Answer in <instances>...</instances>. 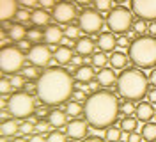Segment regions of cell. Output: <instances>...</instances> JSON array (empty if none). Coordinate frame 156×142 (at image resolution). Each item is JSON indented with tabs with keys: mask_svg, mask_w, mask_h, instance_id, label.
Listing matches in <instances>:
<instances>
[{
	"mask_svg": "<svg viewBox=\"0 0 156 142\" xmlns=\"http://www.w3.org/2000/svg\"><path fill=\"white\" fill-rule=\"evenodd\" d=\"M73 93V78L60 67H50L37 78V98L43 105H60L69 100Z\"/></svg>",
	"mask_w": 156,
	"mask_h": 142,
	"instance_id": "cell-1",
	"label": "cell"
},
{
	"mask_svg": "<svg viewBox=\"0 0 156 142\" xmlns=\"http://www.w3.org/2000/svg\"><path fill=\"white\" fill-rule=\"evenodd\" d=\"M119 110H121V105H119L117 96L108 91L92 93L83 105V115L87 119L89 126H92L96 130L110 128L115 123Z\"/></svg>",
	"mask_w": 156,
	"mask_h": 142,
	"instance_id": "cell-2",
	"label": "cell"
},
{
	"mask_svg": "<svg viewBox=\"0 0 156 142\" xmlns=\"http://www.w3.org/2000/svg\"><path fill=\"white\" fill-rule=\"evenodd\" d=\"M149 80L142 71H138L135 67H129L126 71H122L121 76L117 78V91L128 101H136L142 100L149 93Z\"/></svg>",
	"mask_w": 156,
	"mask_h": 142,
	"instance_id": "cell-3",
	"label": "cell"
},
{
	"mask_svg": "<svg viewBox=\"0 0 156 142\" xmlns=\"http://www.w3.org/2000/svg\"><path fill=\"white\" fill-rule=\"evenodd\" d=\"M128 57L138 67H144V69L154 67L156 66V38H153V36L136 38L128 48Z\"/></svg>",
	"mask_w": 156,
	"mask_h": 142,
	"instance_id": "cell-4",
	"label": "cell"
},
{
	"mask_svg": "<svg viewBox=\"0 0 156 142\" xmlns=\"http://www.w3.org/2000/svg\"><path fill=\"white\" fill-rule=\"evenodd\" d=\"M7 101H9L7 110L16 119H25V117L32 115L36 110V103L29 93H14Z\"/></svg>",
	"mask_w": 156,
	"mask_h": 142,
	"instance_id": "cell-5",
	"label": "cell"
},
{
	"mask_svg": "<svg viewBox=\"0 0 156 142\" xmlns=\"http://www.w3.org/2000/svg\"><path fill=\"white\" fill-rule=\"evenodd\" d=\"M23 62H25V55H23V52L20 48H14V46L2 48V52H0V66H2L4 73L14 75L16 71H20L23 67Z\"/></svg>",
	"mask_w": 156,
	"mask_h": 142,
	"instance_id": "cell-6",
	"label": "cell"
},
{
	"mask_svg": "<svg viewBox=\"0 0 156 142\" xmlns=\"http://www.w3.org/2000/svg\"><path fill=\"white\" fill-rule=\"evenodd\" d=\"M107 25L112 32H117V34H122V32L129 30V27L133 25L129 9H126V7H115V9H112L107 18Z\"/></svg>",
	"mask_w": 156,
	"mask_h": 142,
	"instance_id": "cell-7",
	"label": "cell"
},
{
	"mask_svg": "<svg viewBox=\"0 0 156 142\" xmlns=\"http://www.w3.org/2000/svg\"><path fill=\"white\" fill-rule=\"evenodd\" d=\"M131 9L140 20L156 21V0H131Z\"/></svg>",
	"mask_w": 156,
	"mask_h": 142,
	"instance_id": "cell-8",
	"label": "cell"
},
{
	"mask_svg": "<svg viewBox=\"0 0 156 142\" xmlns=\"http://www.w3.org/2000/svg\"><path fill=\"white\" fill-rule=\"evenodd\" d=\"M78 23H80V28L83 32H87V34H96V32H99V28H103L101 16L98 14L96 11H89V9L80 14Z\"/></svg>",
	"mask_w": 156,
	"mask_h": 142,
	"instance_id": "cell-9",
	"label": "cell"
},
{
	"mask_svg": "<svg viewBox=\"0 0 156 142\" xmlns=\"http://www.w3.org/2000/svg\"><path fill=\"white\" fill-rule=\"evenodd\" d=\"M29 60L37 67H44L51 62V48L44 45H34L29 50Z\"/></svg>",
	"mask_w": 156,
	"mask_h": 142,
	"instance_id": "cell-10",
	"label": "cell"
},
{
	"mask_svg": "<svg viewBox=\"0 0 156 142\" xmlns=\"http://www.w3.org/2000/svg\"><path fill=\"white\" fill-rule=\"evenodd\" d=\"M75 14H76V9L69 2H60L53 7V18L57 20L58 23H69L75 18Z\"/></svg>",
	"mask_w": 156,
	"mask_h": 142,
	"instance_id": "cell-11",
	"label": "cell"
},
{
	"mask_svg": "<svg viewBox=\"0 0 156 142\" xmlns=\"http://www.w3.org/2000/svg\"><path fill=\"white\" fill-rule=\"evenodd\" d=\"M87 121H82V119H73L71 123H68V126H66V133H68L71 139H85L87 137Z\"/></svg>",
	"mask_w": 156,
	"mask_h": 142,
	"instance_id": "cell-12",
	"label": "cell"
},
{
	"mask_svg": "<svg viewBox=\"0 0 156 142\" xmlns=\"http://www.w3.org/2000/svg\"><path fill=\"white\" fill-rule=\"evenodd\" d=\"M156 115V110L153 108V103L151 101H142V103L136 105V112H135V117L142 123H149L153 117Z\"/></svg>",
	"mask_w": 156,
	"mask_h": 142,
	"instance_id": "cell-13",
	"label": "cell"
},
{
	"mask_svg": "<svg viewBox=\"0 0 156 142\" xmlns=\"http://www.w3.org/2000/svg\"><path fill=\"white\" fill-rule=\"evenodd\" d=\"M16 0H0V18L2 21H9L11 18H16Z\"/></svg>",
	"mask_w": 156,
	"mask_h": 142,
	"instance_id": "cell-14",
	"label": "cell"
},
{
	"mask_svg": "<svg viewBox=\"0 0 156 142\" xmlns=\"http://www.w3.org/2000/svg\"><path fill=\"white\" fill-rule=\"evenodd\" d=\"M98 46H99L101 52H112V50L117 46L115 36H114L112 32H103V34H99V38H98Z\"/></svg>",
	"mask_w": 156,
	"mask_h": 142,
	"instance_id": "cell-15",
	"label": "cell"
},
{
	"mask_svg": "<svg viewBox=\"0 0 156 142\" xmlns=\"http://www.w3.org/2000/svg\"><path fill=\"white\" fill-rule=\"evenodd\" d=\"M48 123L53 128H64V126H68V114L62 110H53L48 114Z\"/></svg>",
	"mask_w": 156,
	"mask_h": 142,
	"instance_id": "cell-16",
	"label": "cell"
},
{
	"mask_svg": "<svg viewBox=\"0 0 156 142\" xmlns=\"http://www.w3.org/2000/svg\"><path fill=\"white\" fill-rule=\"evenodd\" d=\"M44 39H46V43H50V46H55L57 43H60L62 39H64V34H62V30L55 25H51V27L46 28V32H44Z\"/></svg>",
	"mask_w": 156,
	"mask_h": 142,
	"instance_id": "cell-17",
	"label": "cell"
},
{
	"mask_svg": "<svg viewBox=\"0 0 156 142\" xmlns=\"http://www.w3.org/2000/svg\"><path fill=\"white\" fill-rule=\"evenodd\" d=\"M94 52V41L90 38H80L76 43V53L78 55H90Z\"/></svg>",
	"mask_w": 156,
	"mask_h": 142,
	"instance_id": "cell-18",
	"label": "cell"
},
{
	"mask_svg": "<svg viewBox=\"0 0 156 142\" xmlns=\"http://www.w3.org/2000/svg\"><path fill=\"white\" fill-rule=\"evenodd\" d=\"M98 82H99V85L112 87V85L115 84V73L112 69H108V67H103L99 71V75H98Z\"/></svg>",
	"mask_w": 156,
	"mask_h": 142,
	"instance_id": "cell-19",
	"label": "cell"
},
{
	"mask_svg": "<svg viewBox=\"0 0 156 142\" xmlns=\"http://www.w3.org/2000/svg\"><path fill=\"white\" fill-rule=\"evenodd\" d=\"M55 60L58 64H68L73 60V52L69 46H58L55 50Z\"/></svg>",
	"mask_w": 156,
	"mask_h": 142,
	"instance_id": "cell-20",
	"label": "cell"
},
{
	"mask_svg": "<svg viewBox=\"0 0 156 142\" xmlns=\"http://www.w3.org/2000/svg\"><path fill=\"white\" fill-rule=\"evenodd\" d=\"M16 132H20V126L16 124V119H5V121H2V126H0L2 137H11Z\"/></svg>",
	"mask_w": 156,
	"mask_h": 142,
	"instance_id": "cell-21",
	"label": "cell"
},
{
	"mask_svg": "<svg viewBox=\"0 0 156 142\" xmlns=\"http://www.w3.org/2000/svg\"><path fill=\"white\" fill-rule=\"evenodd\" d=\"M76 80L78 82H92V78H94V71H92V67L90 66H80L76 69Z\"/></svg>",
	"mask_w": 156,
	"mask_h": 142,
	"instance_id": "cell-22",
	"label": "cell"
},
{
	"mask_svg": "<svg viewBox=\"0 0 156 142\" xmlns=\"http://www.w3.org/2000/svg\"><path fill=\"white\" fill-rule=\"evenodd\" d=\"M48 21H50V14L46 13V9H37L32 13V23L34 25L41 27V25H46Z\"/></svg>",
	"mask_w": 156,
	"mask_h": 142,
	"instance_id": "cell-23",
	"label": "cell"
},
{
	"mask_svg": "<svg viewBox=\"0 0 156 142\" xmlns=\"http://www.w3.org/2000/svg\"><path fill=\"white\" fill-rule=\"evenodd\" d=\"M128 59L129 57L124 55L122 52H115V53H112V57H110V62H112V66L115 67V69H122V67H126Z\"/></svg>",
	"mask_w": 156,
	"mask_h": 142,
	"instance_id": "cell-24",
	"label": "cell"
},
{
	"mask_svg": "<svg viewBox=\"0 0 156 142\" xmlns=\"http://www.w3.org/2000/svg\"><path fill=\"white\" fill-rule=\"evenodd\" d=\"M25 36H27V28L23 25H12L9 28V39L12 41H23Z\"/></svg>",
	"mask_w": 156,
	"mask_h": 142,
	"instance_id": "cell-25",
	"label": "cell"
},
{
	"mask_svg": "<svg viewBox=\"0 0 156 142\" xmlns=\"http://www.w3.org/2000/svg\"><path fill=\"white\" fill-rule=\"evenodd\" d=\"M142 137L146 139L147 142H154L156 140V123H147L144 128H142Z\"/></svg>",
	"mask_w": 156,
	"mask_h": 142,
	"instance_id": "cell-26",
	"label": "cell"
},
{
	"mask_svg": "<svg viewBox=\"0 0 156 142\" xmlns=\"http://www.w3.org/2000/svg\"><path fill=\"white\" fill-rule=\"evenodd\" d=\"M82 112H83V107H82L80 101H69L66 105V114L71 115V117H78Z\"/></svg>",
	"mask_w": 156,
	"mask_h": 142,
	"instance_id": "cell-27",
	"label": "cell"
},
{
	"mask_svg": "<svg viewBox=\"0 0 156 142\" xmlns=\"http://www.w3.org/2000/svg\"><path fill=\"white\" fill-rule=\"evenodd\" d=\"M122 137V128H107V133H105V139L107 142H119Z\"/></svg>",
	"mask_w": 156,
	"mask_h": 142,
	"instance_id": "cell-28",
	"label": "cell"
},
{
	"mask_svg": "<svg viewBox=\"0 0 156 142\" xmlns=\"http://www.w3.org/2000/svg\"><path fill=\"white\" fill-rule=\"evenodd\" d=\"M136 124H138V119L129 115V117H124V119L121 121V128H122L124 132L131 133V132H135L136 130Z\"/></svg>",
	"mask_w": 156,
	"mask_h": 142,
	"instance_id": "cell-29",
	"label": "cell"
},
{
	"mask_svg": "<svg viewBox=\"0 0 156 142\" xmlns=\"http://www.w3.org/2000/svg\"><path fill=\"white\" fill-rule=\"evenodd\" d=\"M107 62H108V59H107V55H105V52H98V53H94L92 55V64L96 67H103L107 66Z\"/></svg>",
	"mask_w": 156,
	"mask_h": 142,
	"instance_id": "cell-30",
	"label": "cell"
},
{
	"mask_svg": "<svg viewBox=\"0 0 156 142\" xmlns=\"http://www.w3.org/2000/svg\"><path fill=\"white\" fill-rule=\"evenodd\" d=\"M121 112L126 114V117H129V115H133L136 112V107L133 105V101H126V103L121 105Z\"/></svg>",
	"mask_w": 156,
	"mask_h": 142,
	"instance_id": "cell-31",
	"label": "cell"
},
{
	"mask_svg": "<svg viewBox=\"0 0 156 142\" xmlns=\"http://www.w3.org/2000/svg\"><path fill=\"white\" fill-rule=\"evenodd\" d=\"M133 30H135L136 34H146L147 30H149V25L146 23V20H138L133 23Z\"/></svg>",
	"mask_w": 156,
	"mask_h": 142,
	"instance_id": "cell-32",
	"label": "cell"
},
{
	"mask_svg": "<svg viewBox=\"0 0 156 142\" xmlns=\"http://www.w3.org/2000/svg\"><path fill=\"white\" fill-rule=\"evenodd\" d=\"M34 130H36V124L32 123V121H25V123L20 124V132L23 133V135H32Z\"/></svg>",
	"mask_w": 156,
	"mask_h": 142,
	"instance_id": "cell-33",
	"label": "cell"
},
{
	"mask_svg": "<svg viewBox=\"0 0 156 142\" xmlns=\"http://www.w3.org/2000/svg\"><path fill=\"white\" fill-rule=\"evenodd\" d=\"M46 142H68V140H66V135L62 132H51L48 135Z\"/></svg>",
	"mask_w": 156,
	"mask_h": 142,
	"instance_id": "cell-34",
	"label": "cell"
},
{
	"mask_svg": "<svg viewBox=\"0 0 156 142\" xmlns=\"http://www.w3.org/2000/svg\"><path fill=\"white\" fill-rule=\"evenodd\" d=\"M94 4H96V9L101 13L110 11V7H112V0H94Z\"/></svg>",
	"mask_w": 156,
	"mask_h": 142,
	"instance_id": "cell-35",
	"label": "cell"
},
{
	"mask_svg": "<svg viewBox=\"0 0 156 142\" xmlns=\"http://www.w3.org/2000/svg\"><path fill=\"white\" fill-rule=\"evenodd\" d=\"M43 38H44V34H43L41 30H37V28H32V30L29 32V39L32 41V43H39Z\"/></svg>",
	"mask_w": 156,
	"mask_h": 142,
	"instance_id": "cell-36",
	"label": "cell"
},
{
	"mask_svg": "<svg viewBox=\"0 0 156 142\" xmlns=\"http://www.w3.org/2000/svg\"><path fill=\"white\" fill-rule=\"evenodd\" d=\"M11 89H14L12 84H11V80L9 78H2V80H0V91H2V94L11 93Z\"/></svg>",
	"mask_w": 156,
	"mask_h": 142,
	"instance_id": "cell-37",
	"label": "cell"
},
{
	"mask_svg": "<svg viewBox=\"0 0 156 142\" xmlns=\"http://www.w3.org/2000/svg\"><path fill=\"white\" fill-rule=\"evenodd\" d=\"M32 20V14H30L29 11H18L16 13V21H20V23H25V21H30Z\"/></svg>",
	"mask_w": 156,
	"mask_h": 142,
	"instance_id": "cell-38",
	"label": "cell"
},
{
	"mask_svg": "<svg viewBox=\"0 0 156 142\" xmlns=\"http://www.w3.org/2000/svg\"><path fill=\"white\" fill-rule=\"evenodd\" d=\"M9 80H11V84H12L14 89H18V87H23V85H25V78L20 76V75H12Z\"/></svg>",
	"mask_w": 156,
	"mask_h": 142,
	"instance_id": "cell-39",
	"label": "cell"
},
{
	"mask_svg": "<svg viewBox=\"0 0 156 142\" xmlns=\"http://www.w3.org/2000/svg\"><path fill=\"white\" fill-rule=\"evenodd\" d=\"M66 38H69V39H76L78 36H80V28H76V27H68L66 28V34H64Z\"/></svg>",
	"mask_w": 156,
	"mask_h": 142,
	"instance_id": "cell-40",
	"label": "cell"
},
{
	"mask_svg": "<svg viewBox=\"0 0 156 142\" xmlns=\"http://www.w3.org/2000/svg\"><path fill=\"white\" fill-rule=\"evenodd\" d=\"M48 126H51V124L46 123V121H37V123H36V130H37L39 133H44V132H48Z\"/></svg>",
	"mask_w": 156,
	"mask_h": 142,
	"instance_id": "cell-41",
	"label": "cell"
},
{
	"mask_svg": "<svg viewBox=\"0 0 156 142\" xmlns=\"http://www.w3.org/2000/svg\"><path fill=\"white\" fill-rule=\"evenodd\" d=\"M73 96H75V100H76V101H87V93H85V91H80V89H78V91H75V93H73Z\"/></svg>",
	"mask_w": 156,
	"mask_h": 142,
	"instance_id": "cell-42",
	"label": "cell"
},
{
	"mask_svg": "<svg viewBox=\"0 0 156 142\" xmlns=\"http://www.w3.org/2000/svg\"><path fill=\"white\" fill-rule=\"evenodd\" d=\"M117 46H119V48H129V38L121 36V38L117 39Z\"/></svg>",
	"mask_w": 156,
	"mask_h": 142,
	"instance_id": "cell-43",
	"label": "cell"
},
{
	"mask_svg": "<svg viewBox=\"0 0 156 142\" xmlns=\"http://www.w3.org/2000/svg\"><path fill=\"white\" fill-rule=\"evenodd\" d=\"M142 139H144L142 133H136V132H131L129 135H128V142H140Z\"/></svg>",
	"mask_w": 156,
	"mask_h": 142,
	"instance_id": "cell-44",
	"label": "cell"
},
{
	"mask_svg": "<svg viewBox=\"0 0 156 142\" xmlns=\"http://www.w3.org/2000/svg\"><path fill=\"white\" fill-rule=\"evenodd\" d=\"M23 89H25V91H27V93H29L30 96L34 94V93L37 94V84L34 85V84H30V82H29V84H25V85H23Z\"/></svg>",
	"mask_w": 156,
	"mask_h": 142,
	"instance_id": "cell-45",
	"label": "cell"
},
{
	"mask_svg": "<svg viewBox=\"0 0 156 142\" xmlns=\"http://www.w3.org/2000/svg\"><path fill=\"white\" fill-rule=\"evenodd\" d=\"M39 4H41L43 9H50V7H55V5H57L55 0H39Z\"/></svg>",
	"mask_w": 156,
	"mask_h": 142,
	"instance_id": "cell-46",
	"label": "cell"
},
{
	"mask_svg": "<svg viewBox=\"0 0 156 142\" xmlns=\"http://www.w3.org/2000/svg\"><path fill=\"white\" fill-rule=\"evenodd\" d=\"M23 75H25V78L32 80V78H36V76H37V73H36V69H34V67H27V69L23 71Z\"/></svg>",
	"mask_w": 156,
	"mask_h": 142,
	"instance_id": "cell-47",
	"label": "cell"
},
{
	"mask_svg": "<svg viewBox=\"0 0 156 142\" xmlns=\"http://www.w3.org/2000/svg\"><path fill=\"white\" fill-rule=\"evenodd\" d=\"M147 100H149L151 103H156V87H154V89H151V91L147 93Z\"/></svg>",
	"mask_w": 156,
	"mask_h": 142,
	"instance_id": "cell-48",
	"label": "cell"
},
{
	"mask_svg": "<svg viewBox=\"0 0 156 142\" xmlns=\"http://www.w3.org/2000/svg\"><path fill=\"white\" fill-rule=\"evenodd\" d=\"M29 142H44V139H43V135H41V133H37V135H30Z\"/></svg>",
	"mask_w": 156,
	"mask_h": 142,
	"instance_id": "cell-49",
	"label": "cell"
},
{
	"mask_svg": "<svg viewBox=\"0 0 156 142\" xmlns=\"http://www.w3.org/2000/svg\"><path fill=\"white\" fill-rule=\"evenodd\" d=\"M20 2H21L25 7H32V5H36V4H37L39 0H20Z\"/></svg>",
	"mask_w": 156,
	"mask_h": 142,
	"instance_id": "cell-50",
	"label": "cell"
},
{
	"mask_svg": "<svg viewBox=\"0 0 156 142\" xmlns=\"http://www.w3.org/2000/svg\"><path fill=\"white\" fill-rule=\"evenodd\" d=\"M83 142H107V139H101V137H87Z\"/></svg>",
	"mask_w": 156,
	"mask_h": 142,
	"instance_id": "cell-51",
	"label": "cell"
},
{
	"mask_svg": "<svg viewBox=\"0 0 156 142\" xmlns=\"http://www.w3.org/2000/svg\"><path fill=\"white\" fill-rule=\"evenodd\" d=\"M149 82H151V85H154L156 87V69L151 71V75H149Z\"/></svg>",
	"mask_w": 156,
	"mask_h": 142,
	"instance_id": "cell-52",
	"label": "cell"
},
{
	"mask_svg": "<svg viewBox=\"0 0 156 142\" xmlns=\"http://www.w3.org/2000/svg\"><path fill=\"white\" fill-rule=\"evenodd\" d=\"M20 50L23 52V50H30V45L27 41H20Z\"/></svg>",
	"mask_w": 156,
	"mask_h": 142,
	"instance_id": "cell-53",
	"label": "cell"
},
{
	"mask_svg": "<svg viewBox=\"0 0 156 142\" xmlns=\"http://www.w3.org/2000/svg\"><path fill=\"white\" fill-rule=\"evenodd\" d=\"M71 62L76 64V66H80V64H82V57L80 55H73V60H71Z\"/></svg>",
	"mask_w": 156,
	"mask_h": 142,
	"instance_id": "cell-54",
	"label": "cell"
},
{
	"mask_svg": "<svg viewBox=\"0 0 156 142\" xmlns=\"http://www.w3.org/2000/svg\"><path fill=\"white\" fill-rule=\"evenodd\" d=\"M149 32H151L153 36H156V21H151V25H149Z\"/></svg>",
	"mask_w": 156,
	"mask_h": 142,
	"instance_id": "cell-55",
	"label": "cell"
},
{
	"mask_svg": "<svg viewBox=\"0 0 156 142\" xmlns=\"http://www.w3.org/2000/svg\"><path fill=\"white\" fill-rule=\"evenodd\" d=\"M44 114H50V112H46V108H37V115L39 117H43Z\"/></svg>",
	"mask_w": 156,
	"mask_h": 142,
	"instance_id": "cell-56",
	"label": "cell"
},
{
	"mask_svg": "<svg viewBox=\"0 0 156 142\" xmlns=\"http://www.w3.org/2000/svg\"><path fill=\"white\" fill-rule=\"evenodd\" d=\"M96 87H98L96 82H90V85H89V89H90V91H94V93H96Z\"/></svg>",
	"mask_w": 156,
	"mask_h": 142,
	"instance_id": "cell-57",
	"label": "cell"
},
{
	"mask_svg": "<svg viewBox=\"0 0 156 142\" xmlns=\"http://www.w3.org/2000/svg\"><path fill=\"white\" fill-rule=\"evenodd\" d=\"M78 4H80V5H85V4H89V2H92V0H76Z\"/></svg>",
	"mask_w": 156,
	"mask_h": 142,
	"instance_id": "cell-58",
	"label": "cell"
},
{
	"mask_svg": "<svg viewBox=\"0 0 156 142\" xmlns=\"http://www.w3.org/2000/svg\"><path fill=\"white\" fill-rule=\"evenodd\" d=\"M12 142H29V140H25V139H14Z\"/></svg>",
	"mask_w": 156,
	"mask_h": 142,
	"instance_id": "cell-59",
	"label": "cell"
},
{
	"mask_svg": "<svg viewBox=\"0 0 156 142\" xmlns=\"http://www.w3.org/2000/svg\"><path fill=\"white\" fill-rule=\"evenodd\" d=\"M115 2H119V4H122V2H126V0H115Z\"/></svg>",
	"mask_w": 156,
	"mask_h": 142,
	"instance_id": "cell-60",
	"label": "cell"
},
{
	"mask_svg": "<svg viewBox=\"0 0 156 142\" xmlns=\"http://www.w3.org/2000/svg\"><path fill=\"white\" fill-rule=\"evenodd\" d=\"M2 142H12V140H5V139H2Z\"/></svg>",
	"mask_w": 156,
	"mask_h": 142,
	"instance_id": "cell-61",
	"label": "cell"
}]
</instances>
